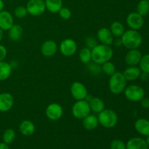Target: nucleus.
Returning <instances> with one entry per match:
<instances>
[{"label": "nucleus", "mask_w": 149, "mask_h": 149, "mask_svg": "<svg viewBox=\"0 0 149 149\" xmlns=\"http://www.w3.org/2000/svg\"><path fill=\"white\" fill-rule=\"evenodd\" d=\"M113 55V49L109 45L98 44L92 49V61L99 65L111 61Z\"/></svg>", "instance_id": "nucleus-1"}, {"label": "nucleus", "mask_w": 149, "mask_h": 149, "mask_svg": "<svg viewBox=\"0 0 149 149\" xmlns=\"http://www.w3.org/2000/svg\"><path fill=\"white\" fill-rule=\"evenodd\" d=\"M122 45L128 49H138L143 43V36L138 31L129 29L121 36Z\"/></svg>", "instance_id": "nucleus-2"}, {"label": "nucleus", "mask_w": 149, "mask_h": 149, "mask_svg": "<svg viewBox=\"0 0 149 149\" xmlns=\"http://www.w3.org/2000/svg\"><path fill=\"white\" fill-rule=\"evenodd\" d=\"M127 87V80L123 74L119 71H116L110 77L109 81V87L111 93L114 95H119L124 93Z\"/></svg>", "instance_id": "nucleus-3"}, {"label": "nucleus", "mask_w": 149, "mask_h": 149, "mask_svg": "<svg viewBox=\"0 0 149 149\" xmlns=\"http://www.w3.org/2000/svg\"><path fill=\"white\" fill-rule=\"evenodd\" d=\"M99 125L104 128L114 127L118 122V115L112 109H105L100 113L97 114Z\"/></svg>", "instance_id": "nucleus-4"}, {"label": "nucleus", "mask_w": 149, "mask_h": 149, "mask_svg": "<svg viewBox=\"0 0 149 149\" xmlns=\"http://www.w3.org/2000/svg\"><path fill=\"white\" fill-rule=\"evenodd\" d=\"M91 113L89 102L84 100H76L71 108V113L76 119H83Z\"/></svg>", "instance_id": "nucleus-5"}, {"label": "nucleus", "mask_w": 149, "mask_h": 149, "mask_svg": "<svg viewBox=\"0 0 149 149\" xmlns=\"http://www.w3.org/2000/svg\"><path fill=\"white\" fill-rule=\"evenodd\" d=\"M125 96L131 102H140L145 97V90L138 84H130L124 90Z\"/></svg>", "instance_id": "nucleus-6"}, {"label": "nucleus", "mask_w": 149, "mask_h": 149, "mask_svg": "<svg viewBox=\"0 0 149 149\" xmlns=\"http://www.w3.org/2000/svg\"><path fill=\"white\" fill-rule=\"evenodd\" d=\"M26 7L28 13L34 17L42 15L46 10L44 0H29Z\"/></svg>", "instance_id": "nucleus-7"}, {"label": "nucleus", "mask_w": 149, "mask_h": 149, "mask_svg": "<svg viewBox=\"0 0 149 149\" xmlns=\"http://www.w3.org/2000/svg\"><path fill=\"white\" fill-rule=\"evenodd\" d=\"M77 44L71 38H66L61 42L59 45L60 52L63 56L71 57L74 55L77 51Z\"/></svg>", "instance_id": "nucleus-8"}, {"label": "nucleus", "mask_w": 149, "mask_h": 149, "mask_svg": "<svg viewBox=\"0 0 149 149\" xmlns=\"http://www.w3.org/2000/svg\"><path fill=\"white\" fill-rule=\"evenodd\" d=\"M70 92L72 97L76 100H84L88 95L86 86L80 81L73 82L70 87Z\"/></svg>", "instance_id": "nucleus-9"}, {"label": "nucleus", "mask_w": 149, "mask_h": 149, "mask_svg": "<svg viewBox=\"0 0 149 149\" xmlns=\"http://www.w3.org/2000/svg\"><path fill=\"white\" fill-rule=\"evenodd\" d=\"M63 114V109L57 103H52L47 106L45 115L51 121H58Z\"/></svg>", "instance_id": "nucleus-10"}, {"label": "nucleus", "mask_w": 149, "mask_h": 149, "mask_svg": "<svg viewBox=\"0 0 149 149\" xmlns=\"http://www.w3.org/2000/svg\"><path fill=\"white\" fill-rule=\"evenodd\" d=\"M127 24L130 29L139 31L143 28L144 25V19L143 16L138 14V13H131L127 16L126 18Z\"/></svg>", "instance_id": "nucleus-11"}, {"label": "nucleus", "mask_w": 149, "mask_h": 149, "mask_svg": "<svg viewBox=\"0 0 149 149\" xmlns=\"http://www.w3.org/2000/svg\"><path fill=\"white\" fill-rule=\"evenodd\" d=\"M142 53L138 49H129L125 57V61L128 66H136L142 58Z\"/></svg>", "instance_id": "nucleus-12"}, {"label": "nucleus", "mask_w": 149, "mask_h": 149, "mask_svg": "<svg viewBox=\"0 0 149 149\" xmlns=\"http://www.w3.org/2000/svg\"><path fill=\"white\" fill-rule=\"evenodd\" d=\"M58 47L56 42L53 40H46L41 46V52L46 58H51L56 54Z\"/></svg>", "instance_id": "nucleus-13"}, {"label": "nucleus", "mask_w": 149, "mask_h": 149, "mask_svg": "<svg viewBox=\"0 0 149 149\" xmlns=\"http://www.w3.org/2000/svg\"><path fill=\"white\" fill-rule=\"evenodd\" d=\"M14 105V97L9 93H0V112H7Z\"/></svg>", "instance_id": "nucleus-14"}, {"label": "nucleus", "mask_w": 149, "mask_h": 149, "mask_svg": "<svg viewBox=\"0 0 149 149\" xmlns=\"http://www.w3.org/2000/svg\"><path fill=\"white\" fill-rule=\"evenodd\" d=\"M97 38L100 43L106 45H109V46L113 45V39H114V36L111 33L110 29L106 27L100 28L97 31Z\"/></svg>", "instance_id": "nucleus-15"}, {"label": "nucleus", "mask_w": 149, "mask_h": 149, "mask_svg": "<svg viewBox=\"0 0 149 149\" xmlns=\"http://www.w3.org/2000/svg\"><path fill=\"white\" fill-rule=\"evenodd\" d=\"M14 25L13 16L10 12L2 10L0 13V29L4 31H8Z\"/></svg>", "instance_id": "nucleus-16"}, {"label": "nucleus", "mask_w": 149, "mask_h": 149, "mask_svg": "<svg viewBox=\"0 0 149 149\" xmlns=\"http://www.w3.org/2000/svg\"><path fill=\"white\" fill-rule=\"evenodd\" d=\"M122 74L127 81H132L139 79L141 74V70L137 65L136 66H129L124 71Z\"/></svg>", "instance_id": "nucleus-17"}, {"label": "nucleus", "mask_w": 149, "mask_h": 149, "mask_svg": "<svg viewBox=\"0 0 149 149\" xmlns=\"http://www.w3.org/2000/svg\"><path fill=\"white\" fill-rule=\"evenodd\" d=\"M135 129L140 135L147 136L149 135V120L145 118L137 119L135 123Z\"/></svg>", "instance_id": "nucleus-18"}, {"label": "nucleus", "mask_w": 149, "mask_h": 149, "mask_svg": "<svg viewBox=\"0 0 149 149\" xmlns=\"http://www.w3.org/2000/svg\"><path fill=\"white\" fill-rule=\"evenodd\" d=\"M146 140L135 137L130 139L126 144V149H148Z\"/></svg>", "instance_id": "nucleus-19"}, {"label": "nucleus", "mask_w": 149, "mask_h": 149, "mask_svg": "<svg viewBox=\"0 0 149 149\" xmlns=\"http://www.w3.org/2000/svg\"><path fill=\"white\" fill-rule=\"evenodd\" d=\"M99 122L97 116L94 114H90L82 119L83 127L87 130H93L98 127Z\"/></svg>", "instance_id": "nucleus-20"}, {"label": "nucleus", "mask_w": 149, "mask_h": 149, "mask_svg": "<svg viewBox=\"0 0 149 149\" xmlns=\"http://www.w3.org/2000/svg\"><path fill=\"white\" fill-rule=\"evenodd\" d=\"M35 125L31 121L23 120L19 125V130L22 135L25 136H31L35 132Z\"/></svg>", "instance_id": "nucleus-21"}, {"label": "nucleus", "mask_w": 149, "mask_h": 149, "mask_svg": "<svg viewBox=\"0 0 149 149\" xmlns=\"http://www.w3.org/2000/svg\"><path fill=\"white\" fill-rule=\"evenodd\" d=\"M89 104H90L91 111L95 113L98 114L105 109V103L100 97H93L91 100L89 101Z\"/></svg>", "instance_id": "nucleus-22"}, {"label": "nucleus", "mask_w": 149, "mask_h": 149, "mask_svg": "<svg viewBox=\"0 0 149 149\" xmlns=\"http://www.w3.org/2000/svg\"><path fill=\"white\" fill-rule=\"evenodd\" d=\"M23 29L20 25L15 24L8 30L9 39L13 42H17L20 39L23 35Z\"/></svg>", "instance_id": "nucleus-23"}, {"label": "nucleus", "mask_w": 149, "mask_h": 149, "mask_svg": "<svg viewBox=\"0 0 149 149\" xmlns=\"http://www.w3.org/2000/svg\"><path fill=\"white\" fill-rule=\"evenodd\" d=\"M13 68L10 65V63L5 61L0 62V81H3L9 79L12 74Z\"/></svg>", "instance_id": "nucleus-24"}, {"label": "nucleus", "mask_w": 149, "mask_h": 149, "mask_svg": "<svg viewBox=\"0 0 149 149\" xmlns=\"http://www.w3.org/2000/svg\"><path fill=\"white\" fill-rule=\"evenodd\" d=\"M46 10L51 13H58L63 7V0H45Z\"/></svg>", "instance_id": "nucleus-25"}, {"label": "nucleus", "mask_w": 149, "mask_h": 149, "mask_svg": "<svg viewBox=\"0 0 149 149\" xmlns=\"http://www.w3.org/2000/svg\"><path fill=\"white\" fill-rule=\"evenodd\" d=\"M109 29L114 38L121 37L125 31V26L119 21H113L111 24Z\"/></svg>", "instance_id": "nucleus-26"}, {"label": "nucleus", "mask_w": 149, "mask_h": 149, "mask_svg": "<svg viewBox=\"0 0 149 149\" xmlns=\"http://www.w3.org/2000/svg\"><path fill=\"white\" fill-rule=\"evenodd\" d=\"M79 60L82 63L86 64L89 63L92 61V49L87 47H84L80 50L79 54Z\"/></svg>", "instance_id": "nucleus-27"}, {"label": "nucleus", "mask_w": 149, "mask_h": 149, "mask_svg": "<svg viewBox=\"0 0 149 149\" xmlns=\"http://www.w3.org/2000/svg\"><path fill=\"white\" fill-rule=\"evenodd\" d=\"M137 13L141 16L147 15L149 13V0H141L137 5Z\"/></svg>", "instance_id": "nucleus-28"}, {"label": "nucleus", "mask_w": 149, "mask_h": 149, "mask_svg": "<svg viewBox=\"0 0 149 149\" xmlns=\"http://www.w3.org/2000/svg\"><path fill=\"white\" fill-rule=\"evenodd\" d=\"M16 138L15 131L13 129H7L4 132L2 135V141L4 143L9 144L12 143L15 141Z\"/></svg>", "instance_id": "nucleus-29"}, {"label": "nucleus", "mask_w": 149, "mask_h": 149, "mask_svg": "<svg viewBox=\"0 0 149 149\" xmlns=\"http://www.w3.org/2000/svg\"><path fill=\"white\" fill-rule=\"evenodd\" d=\"M101 71L107 76H111L116 72V66L111 61H107L101 65Z\"/></svg>", "instance_id": "nucleus-30"}, {"label": "nucleus", "mask_w": 149, "mask_h": 149, "mask_svg": "<svg viewBox=\"0 0 149 149\" xmlns=\"http://www.w3.org/2000/svg\"><path fill=\"white\" fill-rule=\"evenodd\" d=\"M139 68L143 72L149 74V54L143 55L139 63Z\"/></svg>", "instance_id": "nucleus-31"}, {"label": "nucleus", "mask_w": 149, "mask_h": 149, "mask_svg": "<svg viewBox=\"0 0 149 149\" xmlns=\"http://www.w3.org/2000/svg\"><path fill=\"white\" fill-rule=\"evenodd\" d=\"M28 10L26 9V7L24 6H18L15 8L14 11V15L17 18L19 19H23L27 16Z\"/></svg>", "instance_id": "nucleus-32"}, {"label": "nucleus", "mask_w": 149, "mask_h": 149, "mask_svg": "<svg viewBox=\"0 0 149 149\" xmlns=\"http://www.w3.org/2000/svg\"><path fill=\"white\" fill-rule=\"evenodd\" d=\"M87 65V69L92 74H99L101 72V65L95 63L94 62H90Z\"/></svg>", "instance_id": "nucleus-33"}, {"label": "nucleus", "mask_w": 149, "mask_h": 149, "mask_svg": "<svg viewBox=\"0 0 149 149\" xmlns=\"http://www.w3.org/2000/svg\"><path fill=\"white\" fill-rule=\"evenodd\" d=\"M58 13L59 14L60 17L62 18L63 20H68V19L71 18V15H72L70 9L65 7H62V8L59 10Z\"/></svg>", "instance_id": "nucleus-34"}, {"label": "nucleus", "mask_w": 149, "mask_h": 149, "mask_svg": "<svg viewBox=\"0 0 149 149\" xmlns=\"http://www.w3.org/2000/svg\"><path fill=\"white\" fill-rule=\"evenodd\" d=\"M98 45L97 39L93 36H88L85 39V47L90 49H93L95 47Z\"/></svg>", "instance_id": "nucleus-35"}, {"label": "nucleus", "mask_w": 149, "mask_h": 149, "mask_svg": "<svg viewBox=\"0 0 149 149\" xmlns=\"http://www.w3.org/2000/svg\"><path fill=\"white\" fill-rule=\"evenodd\" d=\"M111 149H126V144L119 139L113 140L111 143Z\"/></svg>", "instance_id": "nucleus-36"}, {"label": "nucleus", "mask_w": 149, "mask_h": 149, "mask_svg": "<svg viewBox=\"0 0 149 149\" xmlns=\"http://www.w3.org/2000/svg\"><path fill=\"white\" fill-rule=\"evenodd\" d=\"M7 55V49L4 45H0V62L6 58Z\"/></svg>", "instance_id": "nucleus-37"}, {"label": "nucleus", "mask_w": 149, "mask_h": 149, "mask_svg": "<svg viewBox=\"0 0 149 149\" xmlns=\"http://www.w3.org/2000/svg\"><path fill=\"white\" fill-rule=\"evenodd\" d=\"M141 105L143 108L146 109H149V98L148 97H144L142 100H141Z\"/></svg>", "instance_id": "nucleus-38"}, {"label": "nucleus", "mask_w": 149, "mask_h": 149, "mask_svg": "<svg viewBox=\"0 0 149 149\" xmlns=\"http://www.w3.org/2000/svg\"><path fill=\"white\" fill-rule=\"evenodd\" d=\"M139 78L143 81H147V80H148L149 79V74H148V73L143 72V71H141V75H140Z\"/></svg>", "instance_id": "nucleus-39"}, {"label": "nucleus", "mask_w": 149, "mask_h": 149, "mask_svg": "<svg viewBox=\"0 0 149 149\" xmlns=\"http://www.w3.org/2000/svg\"><path fill=\"white\" fill-rule=\"evenodd\" d=\"M113 45H114L115 46H117V47L122 46V39H121V37L115 38V39H113Z\"/></svg>", "instance_id": "nucleus-40"}, {"label": "nucleus", "mask_w": 149, "mask_h": 149, "mask_svg": "<svg viewBox=\"0 0 149 149\" xmlns=\"http://www.w3.org/2000/svg\"><path fill=\"white\" fill-rule=\"evenodd\" d=\"M0 149H10V148H9L7 144L4 143L3 142V143H0Z\"/></svg>", "instance_id": "nucleus-41"}, {"label": "nucleus", "mask_w": 149, "mask_h": 149, "mask_svg": "<svg viewBox=\"0 0 149 149\" xmlns=\"http://www.w3.org/2000/svg\"><path fill=\"white\" fill-rule=\"evenodd\" d=\"M4 4L3 0H0V13H1L2 10H4Z\"/></svg>", "instance_id": "nucleus-42"}, {"label": "nucleus", "mask_w": 149, "mask_h": 149, "mask_svg": "<svg viewBox=\"0 0 149 149\" xmlns=\"http://www.w3.org/2000/svg\"><path fill=\"white\" fill-rule=\"evenodd\" d=\"M3 39V31L0 29V42H1Z\"/></svg>", "instance_id": "nucleus-43"}, {"label": "nucleus", "mask_w": 149, "mask_h": 149, "mask_svg": "<svg viewBox=\"0 0 149 149\" xmlns=\"http://www.w3.org/2000/svg\"><path fill=\"white\" fill-rule=\"evenodd\" d=\"M147 138H146V142L147 145H148V146L149 147V135H147Z\"/></svg>", "instance_id": "nucleus-44"}]
</instances>
